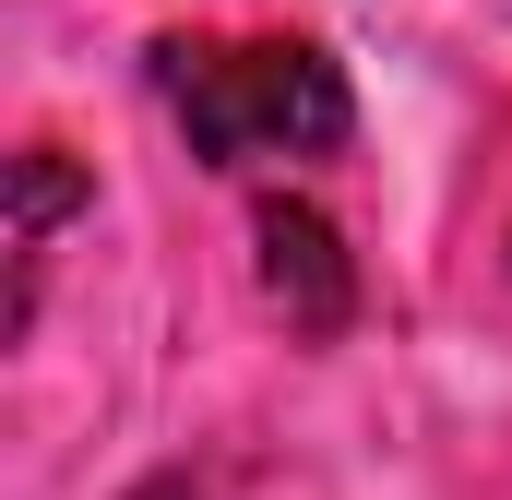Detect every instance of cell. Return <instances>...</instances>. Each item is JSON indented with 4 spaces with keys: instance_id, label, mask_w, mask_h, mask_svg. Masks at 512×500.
Listing matches in <instances>:
<instances>
[{
    "instance_id": "cell-1",
    "label": "cell",
    "mask_w": 512,
    "mask_h": 500,
    "mask_svg": "<svg viewBox=\"0 0 512 500\" xmlns=\"http://www.w3.org/2000/svg\"><path fill=\"white\" fill-rule=\"evenodd\" d=\"M155 84L191 131V155L262 167V155H334L346 143V72L298 36H215V48H155Z\"/></svg>"
},
{
    "instance_id": "cell-2",
    "label": "cell",
    "mask_w": 512,
    "mask_h": 500,
    "mask_svg": "<svg viewBox=\"0 0 512 500\" xmlns=\"http://www.w3.org/2000/svg\"><path fill=\"white\" fill-rule=\"evenodd\" d=\"M262 298L298 322V334H334L346 322V250H334V227L310 215V203H262Z\"/></svg>"
},
{
    "instance_id": "cell-3",
    "label": "cell",
    "mask_w": 512,
    "mask_h": 500,
    "mask_svg": "<svg viewBox=\"0 0 512 500\" xmlns=\"http://www.w3.org/2000/svg\"><path fill=\"white\" fill-rule=\"evenodd\" d=\"M60 215H72V167L36 143V155H24V262H36V239H48Z\"/></svg>"
}]
</instances>
